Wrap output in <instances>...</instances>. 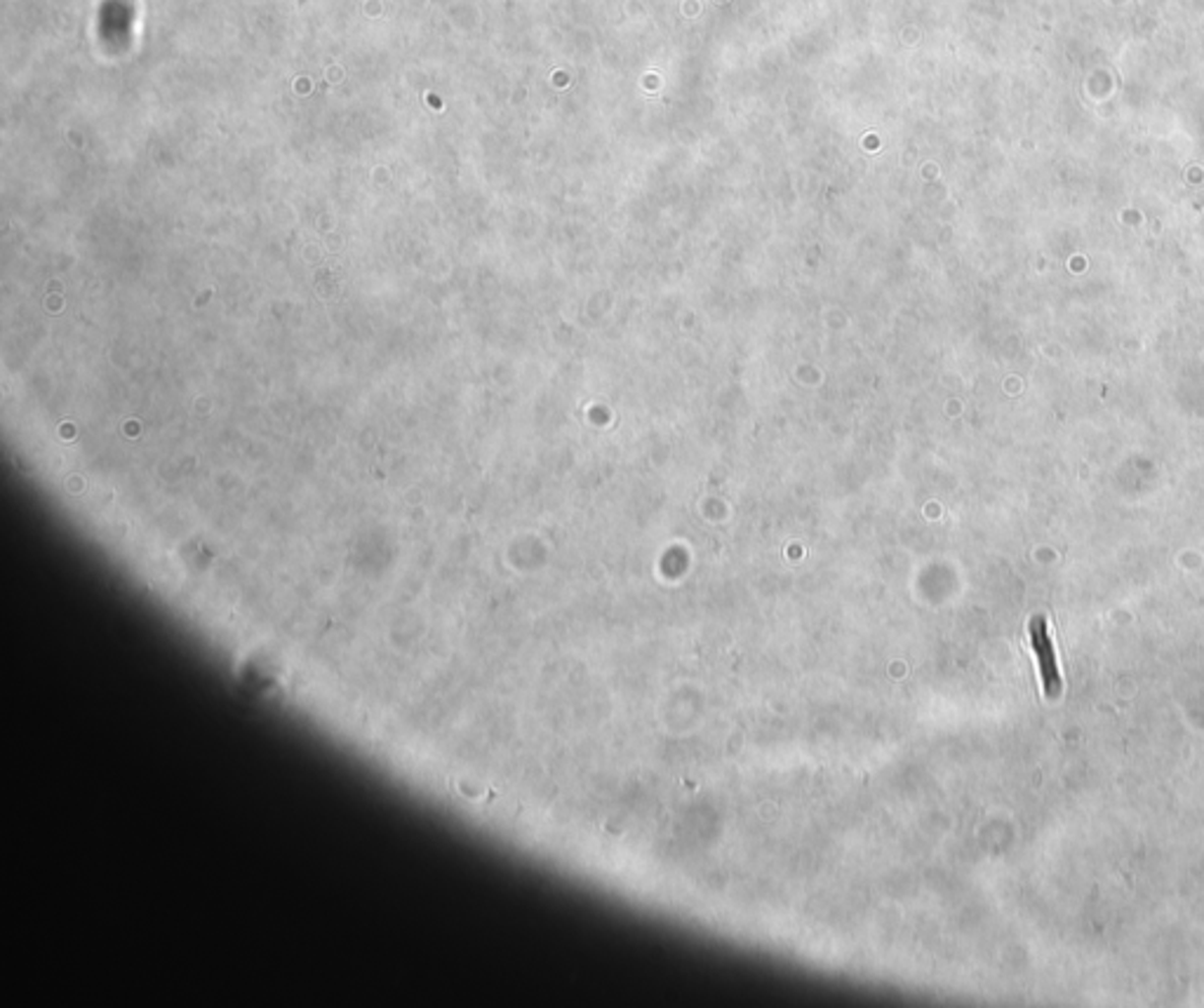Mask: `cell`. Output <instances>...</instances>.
<instances>
[{"label":"cell","mask_w":1204,"mask_h":1008,"mask_svg":"<svg viewBox=\"0 0 1204 1008\" xmlns=\"http://www.w3.org/2000/svg\"><path fill=\"white\" fill-rule=\"evenodd\" d=\"M1028 632H1030L1032 652H1035L1038 663H1040V672H1043V686H1045L1047 698H1057L1061 689H1064V684H1061L1057 654H1054V645L1050 640V628H1047L1045 618L1043 616L1032 618L1028 625Z\"/></svg>","instance_id":"obj_1"}]
</instances>
